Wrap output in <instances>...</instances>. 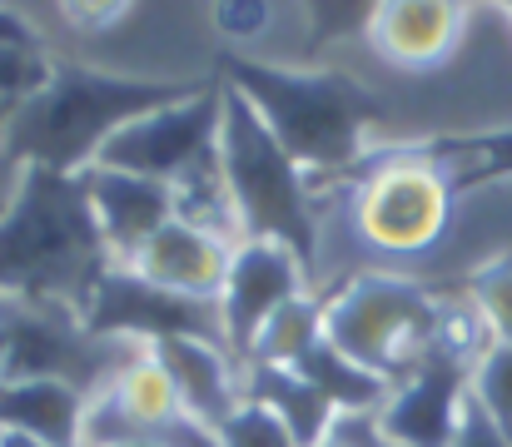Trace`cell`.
Returning a JSON list of instances; mask_svg holds the SVG:
<instances>
[{
	"mask_svg": "<svg viewBox=\"0 0 512 447\" xmlns=\"http://www.w3.org/2000/svg\"><path fill=\"white\" fill-rule=\"evenodd\" d=\"M85 333L90 338H110V343H140V348L165 343V338L224 343V318H219V303L170 294V289L150 284L145 274L115 264L100 279L90 308H85Z\"/></svg>",
	"mask_w": 512,
	"mask_h": 447,
	"instance_id": "52a82bcc",
	"label": "cell"
},
{
	"mask_svg": "<svg viewBox=\"0 0 512 447\" xmlns=\"http://www.w3.org/2000/svg\"><path fill=\"white\" fill-rule=\"evenodd\" d=\"M448 303L398 274H353L324 298V338L378 373L388 388L408 383L438 348Z\"/></svg>",
	"mask_w": 512,
	"mask_h": 447,
	"instance_id": "8992f818",
	"label": "cell"
},
{
	"mask_svg": "<svg viewBox=\"0 0 512 447\" xmlns=\"http://www.w3.org/2000/svg\"><path fill=\"white\" fill-rule=\"evenodd\" d=\"M115 447H165V443H155V438H130V443H115Z\"/></svg>",
	"mask_w": 512,
	"mask_h": 447,
	"instance_id": "83f0119b",
	"label": "cell"
},
{
	"mask_svg": "<svg viewBox=\"0 0 512 447\" xmlns=\"http://www.w3.org/2000/svg\"><path fill=\"white\" fill-rule=\"evenodd\" d=\"M219 115H224V85L209 80L199 95L125 125L110 145L100 149L95 164L174 184L179 174H189L199 159H209L219 149Z\"/></svg>",
	"mask_w": 512,
	"mask_h": 447,
	"instance_id": "ba28073f",
	"label": "cell"
},
{
	"mask_svg": "<svg viewBox=\"0 0 512 447\" xmlns=\"http://www.w3.org/2000/svg\"><path fill=\"white\" fill-rule=\"evenodd\" d=\"M80 179H85V194H90V209H95V224H100L110 259L130 269L145 254V244L174 219L170 184L145 179V174H125V169H105V164H90Z\"/></svg>",
	"mask_w": 512,
	"mask_h": 447,
	"instance_id": "30bf717a",
	"label": "cell"
},
{
	"mask_svg": "<svg viewBox=\"0 0 512 447\" xmlns=\"http://www.w3.org/2000/svg\"><path fill=\"white\" fill-rule=\"evenodd\" d=\"M244 398L264 403L269 413H279V423L294 433L299 447H324L334 428V403L294 368H274V363H249L244 368Z\"/></svg>",
	"mask_w": 512,
	"mask_h": 447,
	"instance_id": "9a60e30c",
	"label": "cell"
},
{
	"mask_svg": "<svg viewBox=\"0 0 512 447\" xmlns=\"http://www.w3.org/2000/svg\"><path fill=\"white\" fill-rule=\"evenodd\" d=\"M70 30H110L115 20H125V10L135 0H55Z\"/></svg>",
	"mask_w": 512,
	"mask_h": 447,
	"instance_id": "cb8c5ba5",
	"label": "cell"
},
{
	"mask_svg": "<svg viewBox=\"0 0 512 447\" xmlns=\"http://www.w3.org/2000/svg\"><path fill=\"white\" fill-rule=\"evenodd\" d=\"M324 338V298H289L264 328H259V338H254V353H249V363H274V368H294L314 343ZM244 363V368H249Z\"/></svg>",
	"mask_w": 512,
	"mask_h": 447,
	"instance_id": "ac0fdd59",
	"label": "cell"
},
{
	"mask_svg": "<svg viewBox=\"0 0 512 447\" xmlns=\"http://www.w3.org/2000/svg\"><path fill=\"white\" fill-rule=\"evenodd\" d=\"M383 10V0H304L309 15V50L339 45L353 35H368L373 15Z\"/></svg>",
	"mask_w": 512,
	"mask_h": 447,
	"instance_id": "ffe728a7",
	"label": "cell"
},
{
	"mask_svg": "<svg viewBox=\"0 0 512 447\" xmlns=\"http://www.w3.org/2000/svg\"><path fill=\"white\" fill-rule=\"evenodd\" d=\"M468 393H473V403L498 423V433L512 443V348L493 343V348L483 353V363L473 368Z\"/></svg>",
	"mask_w": 512,
	"mask_h": 447,
	"instance_id": "44dd1931",
	"label": "cell"
},
{
	"mask_svg": "<svg viewBox=\"0 0 512 447\" xmlns=\"http://www.w3.org/2000/svg\"><path fill=\"white\" fill-rule=\"evenodd\" d=\"M115 269L85 179L20 169L15 199L0 209V298L60 303L85 318L100 279Z\"/></svg>",
	"mask_w": 512,
	"mask_h": 447,
	"instance_id": "6da1fadb",
	"label": "cell"
},
{
	"mask_svg": "<svg viewBox=\"0 0 512 447\" xmlns=\"http://www.w3.org/2000/svg\"><path fill=\"white\" fill-rule=\"evenodd\" d=\"M294 373H304V378L334 403V413H378V408L388 403V393H393L378 373H368V368H358L353 358H343L329 338H319V343L294 363Z\"/></svg>",
	"mask_w": 512,
	"mask_h": 447,
	"instance_id": "e0dca14e",
	"label": "cell"
},
{
	"mask_svg": "<svg viewBox=\"0 0 512 447\" xmlns=\"http://www.w3.org/2000/svg\"><path fill=\"white\" fill-rule=\"evenodd\" d=\"M50 70H55V55L45 50L40 30L20 10L0 5V140H5L10 120L45 90Z\"/></svg>",
	"mask_w": 512,
	"mask_h": 447,
	"instance_id": "2e32d148",
	"label": "cell"
},
{
	"mask_svg": "<svg viewBox=\"0 0 512 447\" xmlns=\"http://www.w3.org/2000/svg\"><path fill=\"white\" fill-rule=\"evenodd\" d=\"M5 353H10V333H5V318H0V373H5Z\"/></svg>",
	"mask_w": 512,
	"mask_h": 447,
	"instance_id": "4316f807",
	"label": "cell"
},
{
	"mask_svg": "<svg viewBox=\"0 0 512 447\" xmlns=\"http://www.w3.org/2000/svg\"><path fill=\"white\" fill-rule=\"evenodd\" d=\"M304 279H309V269H304L284 244L244 239V244L234 249L229 279H224V294H219V318H224V343H229V353H234L239 368L249 363L259 328H264L289 298L304 294Z\"/></svg>",
	"mask_w": 512,
	"mask_h": 447,
	"instance_id": "9c48e42d",
	"label": "cell"
},
{
	"mask_svg": "<svg viewBox=\"0 0 512 447\" xmlns=\"http://www.w3.org/2000/svg\"><path fill=\"white\" fill-rule=\"evenodd\" d=\"M209 20L229 45H249L274 25V0H214Z\"/></svg>",
	"mask_w": 512,
	"mask_h": 447,
	"instance_id": "603a6c76",
	"label": "cell"
},
{
	"mask_svg": "<svg viewBox=\"0 0 512 447\" xmlns=\"http://www.w3.org/2000/svg\"><path fill=\"white\" fill-rule=\"evenodd\" d=\"M219 164H224V184L234 194L244 239L284 244L304 269H314L319 264V199L309 189V174L264 130L254 105L229 85H224V115H219Z\"/></svg>",
	"mask_w": 512,
	"mask_h": 447,
	"instance_id": "277c9868",
	"label": "cell"
},
{
	"mask_svg": "<svg viewBox=\"0 0 512 447\" xmlns=\"http://www.w3.org/2000/svg\"><path fill=\"white\" fill-rule=\"evenodd\" d=\"M453 447H512L503 433H498V423L473 403V393H468V403H463V423H458V438Z\"/></svg>",
	"mask_w": 512,
	"mask_h": 447,
	"instance_id": "d4e9b609",
	"label": "cell"
},
{
	"mask_svg": "<svg viewBox=\"0 0 512 447\" xmlns=\"http://www.w3.org/2000/svg\"><path fill=\"white\" fill-rule=\"evenodd\" d=\"M219 447H299L294 433L279 423V413H269L264 403L244 398L224 423H219Z\"/></svg>",
	"mask_w": 512,
	"mask_h": 447,
	"instance_id": "7402d4cb",
	"label": "cell"
},
{
	"mask_svg": "<svg viewBox=\"0 0 512 447\" xmlns=\"http://www.w3.org/2000/svg\"><path fill=\"white\" fill-rule=\"evenodd\" d=\"M0 447H50L40 438H25V433H0Z\"/></svg>",
	"mask_w": 512,
	"mask_h": 447,
	"instance_id": "484cf974",
	"label": "cell"
},
{
	"mask_svg": "<svg viewBox=\"0 0 512 447\" xmlns=\"http://www.w3.org/2000/svg\"><path fill=\"white\" fill-rule=\"evenodd\" d=\"M214 70L254 105L264 130L299 159L309 189L343 174L368 149V130L383 120V100L343 70H284L239 50H224Z\"/></svg>",
	"mask_w": 512,
	"mask_h": 447,
	"instance_id": "3957f363",
	"label": "cell"
},
{
	"mask_svg": "<svg viewBox=\"0 0 512 447\" xmlns=\"http://www.w3.org/2000/svg\"><path fill=\"white\" fill-rule=\"evenodd\" d=\"M463 25L468 0H383L368 25V40L398 70H433L458 50Z\"/></svg>",
	"mask_w": 512,
	"mask_h": 447,
	"instance_id": "8fae6325",
	"label": "cell"
},
{
	"mask_svg": "<svg viewBox=\"0 0 512 447\" xmlns=\"http://www.w3.org/2000/svg\"><path fill=\"white\" fill-rule=\"evenodd\" d=\"M204 85L209 80H135V75L55 60L45 90L10 120L0 159L20 169L35 164L55 174H85L125 125L199 95Z\"/></svg>",
	"mask_w": 512,
	"mask_h": 447,
	"instance_id": "7a4b0ae2",
	"label": "cell"
},
{
	"mask_svg": "<svg viewBox=\"0 0 512 447\" xmlns=\"http://www.w3.org/2000/svg\"><path fill=\"white\" fill-rule=\"evenodd\" d=\"M324 189H348L353 194V229L363 244L383 254H428L448 229L463 204L458 184L448 169L418 159L408 140L403 145H368L343 174H334Z\"/></svg>",
	"mask_w": 512,
	"mask_h": 447,
	"instance_id": "5b68a950",
	"label": "cell"
},
{
	"mask_svg": "<svg viewBox=\"0 0 512 447\" xmlns=\"http://www.w3.org/2000/svg\"><path fill=\"white\" fill-rule=\"evenodd\" d=\"M508 15H512V5H508Z\"/></svg>",
	"mask_w": 512,
	"mask_h": 447,
	"instance_id": "f546056e",
	"label": "cell"
},
{
	"mask_svg": "<svg viewBox=\"0 0 512 447\" xmlns=\"http://www.w3.org/2000/svg\"><path fill=\"white\" fill-rule=\"evenodd\" d=\"M498 5H512V0H498Z\"/></svg>",
	"mask_w": 512,
	"mask_h": 447,
	"instance_id": "f1b7e54d",
	"label": "cell"
},
{
	"mask_svg": "<svg viewBox=\"0 0 512 447\" xmlns=\"http://www.w3.org/2000/svg\"><path fill=\"white\" fill-rule=\"evenodd\" d=\"M85 403L90 393L60 378H0V433H25L50 447H80Z\"/></svg>",
	"mask_w": 512,
	"mask_h": 447,
	"instance_id": "5bb4252c",
	"label": "cell"
},
{
	"mask_svg": "<svg viewBox=\"0 0 512 447\" xmlns=\"http://www.w3.org/2000/svg\"><path fill=\"white\" fill-rule=\"evenodd\" d=\"M150 358L165 368L174 383L179 403L189 418H199L204 428L219 433V423L244 403V368L234 363V353L224 343H204V338H165L150 343Z\"/></svg>",
	"mask_w": 512,
	"mask_h": 447,
	"instance_id": "7c38bea8",
	"label": "cell"
},
{
	"mask_svg": "<svg viewBox=\"0 0 512 447\" xmlns=\"http://www.w3.org/2000/svg\"><path fill=\"white\" fill-rule=\"evenodd\" d=\"M468 298L478 303V313L488 318L493 338L512 348V249L493 254L488 264H478L468 274Z\"/></svg>",
	"mask_w": 512,
	"mask_h": 447,
	"instance_id": "d6986e66",
	"label": "cell"
},
{
	"mask_svg": "<svg viewBox=\"0 0 512 447\" xmlns=\"http://www.w3.org/2000/svg\"><path fill=\"white\" fill-rule=\"evenodd\" d=\"M239 244H224L184 219H170L150 244L145 254L130 264L135 274H145L150 284L170 289L184 298H204V303H219L224 294V279H229V259H234Z\"/></svg>",
	"mask_w": 512,
	"mask_h": 447,
	"instance_id": "4fadbf2b",
	"label": "cell"
}]
</instances>
